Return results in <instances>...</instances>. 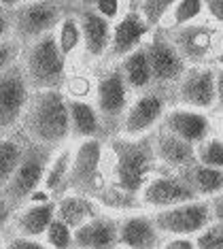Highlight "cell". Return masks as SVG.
<instances>
[{
  "label": "cell",
  "mask_w": 223,
  "mask_h": 249,
  "mask_svg": "<svg viewBox=\"0 0 223 249\" xmlns=\"http://www.w3.org/2000/svg\"><path fill=\"white\" fill-rule=\"evenodd\" d=\"M119 69L123 72V79L128 83L130 92H145V89L153 88V77H151V66H149L147 49L145 45L138 49H134L132 53H128L125 58L119 60Z\"/></svg>",
  "instance_id": "603a6c76"
},
{
  "label": "cell",
  "mask_w": 223,
  "mask_h": 249,
  "mask_svg": "<svg viewBox=\"0 0 223 249\" xmlns=\"http://www.w3.org/2000/svg\"><path fill=\"white\" fill-rule=\"evenodd\" d=\"M170 105H172L170 94L164 92V89L151 88V89H145V92H138L130 100V107L125 111L117 134L130 137V139L151 134L153 130L159 128Z\"/></svg>",
  "instance_id": "8992f818"
},
{
  "label": "cell",
  "mask_w": 223,
  "mask_h": 249,
  "mask_svg": "<svg viewBox=\"0 0 223 249\" xmlns=\"http://www.w3.org/2000/svg\"><path fill=\"white\" fill-rule=\"evenodd\" d=\"M102 160H104V143L102 139H85L72 151V164L68 177L60 190L64 194H83V196H98L106 188V177L102 175Z\"/></svg>",
  "instance_id": "277c9868"
},
{
  "label": "cell",
  "mask_w": 223,
  "mask_h": 249,
  "mask_svg": "<svg viewBox=\"0 0 223 249\" xmlns=\"http://www.w3.org/2000/svg\"><path fill=\"white\" fill-rule=\"evenodd\" d=\"M77 19H79V26H81L85 55L89 60L104 58L108 52V45H111L113 24L106 18H102L94 7H83L77 13Z\"/></svg>",
  "instance_id": "ac0fdd59"
},
{
  "label": "cell",
  "mask_w": 223,
  "mask_h": 249,
  "mask_svg": "<svg viewBox=\"0 0 223 249\" xmlns=\"http://www.w3.org/2000/svg\"><path fill=\"white\" fill-rule=\"evenodd\" d=\"M174 47L179 49L183 60L189 66L196 64H213L215 53H219V28L208 24L206 19L193 21V24L166 30Z\"/></svg>",
  "instance_id": "7c38bea8"
},
{
  "label": "cell",
  "mask_w": 223,
  "mask_h": 249,
  "mask_svg": "<svg viewBox=\"0 0 223 249\" xmlns=\"http://www.w3.org/2000/svg\"><path fill=\"white\" fill-rule=\"evenodd\" d=\"M215 132L223 139V115H217L215 117Z\"/></svg>",
  "instance_id": "ee69618b"
},
{
  "label": "cell",
  "mask_w": 223,
  "mask_h": 249,
  "mask_svg": "<svg viewBox=\"0 0 223 249\" xmlns=\"http://www.w3.org/2000/svg\"><path fill=\"white\" fill-rule=\"evenodd\" d=\"M151 217L162 236H196L213 222V207L210 200L193 198L181 205L153 211Z\"/></svg>",
  "instance_id": "30bf717a"
},
{
  "label": "cell",
  "mask_w": 223,
  "mask_h": 249,
  "mask_svg": "<svg viewBox=\"0 0 223 249\" xmlns=\"http://www.w3.org/2000/svg\"><path fill=\"white\" fill-rule=\"evenodd\" d=\"M174 2L176 0H142L138 7H136V11H138L142 15V19L155 30V28L162 26L164 18L170 13V9L174 7Z\"/></svg>",
  "instance_id": "4dcf8cb0"
},
{
  "label": "cell",
  "mask_w": 223,
  "mask_h": 249,
  "mask_svg": "<svg viewBox=\"0 0 223 249\" xmlns=\"http://www.w3.org/2000/svg\"><path fill=\"white\" fill-rule=\"evenodd\" d=\"M183 179L187 181V185L193 190V194L204 200L223 194V171L213 166H204L200 162H193L191 166L179 171Z\"/></svg>",
  "instance_id": "7402d4cb"
},
{
  "label": "cell",
  "mask_w": 223,
  "mask_h": 249,
  "mask_svg": "<svg viewBox=\"0 0 223 249\" xmlns=\"http://www.w3.org/2000/svg\"><path fill=\"white\" fill-rule=\"evenodd\" d=\"M0 249H2V247H0Z\"/></svg>",
  "instance_id": "681fc988"
},
{
  "label": "cell",
  "mask_w": 223,
  "mask_h": 249,
  "mask_svg": "<svg viewBox=\"0 0 223 249\" xmlns=\"http://www.w3.org/2000/svg\"><path fill=\"white\" fill-rule=\"evenodd\" d=\"M28 137L24 134V141H19L17 137H7L0 139V190L7 185V181L13 177L17 164H19L21 156H24Z\"/></svg>",
  "instance_id": "4316f807"
},
{
  "label": "cell",
  "mask_w": 223,
  "mask_h": 249,
  "mask_svg": "<svg viewBox=\"0 0 223 249\" xmlns=\"http://www.w3.org/2000/svg\"><path fill=\"white\" fill-rule=\"evenodd\" d=\"M204 19L223 30V0H204Z\"/></svg>",
  "instance_id": "d590c367"
},
{
  "label": "cell",
  "mask_w": 223,
  "mask_h": 249,
  "mask_svg": "<svg viewBox=\"0 0 223 249\" xmlns=\"http://www.w3.org/2000/svg\"><path fill=\"white\" fill-rule=\"evenodd\" d=\"M55 217V202L45 200L38 202V205L28 207L26 211H21L15 217V230L19 232L21 236H28V239H34V236H43L47 232L49 224L53 222Z\"/></svg>",
  "instance_id": "d4e9b609"
},
{
  "label": "cell",
  "mask_w": 223,
  "mask_h": 249,
  "mask_svg": "<svg viewBox=\"0 0 223 249\" xmlns=\"http://www.w3.org/2000/svg\"><path fill=\"white\" fill-rule=\"evenodd\" d=\"M49 2H58V4H64V0H49Z\"/></svg>",
  "instance_id": "bcb514c9"
},
{
  "label": "cell",
  "mask_w": 223,
  "mask_h": 249,
  "mask_svg": "<svg viewBox=\"0 0 223 249\" xmlns=\"http://www.w3.org/2000/svg\"><path fill=\"white\" fill-rule=\"evenodd\" d=\"M142 2V0H130V4H128V9H136L138 4Z\"/></svg>",
  "instance_id": "f6af8a7d"
},
{
  "label": "cell",
  "mask_w": 223,
  "mask_h": 249,
  "mask_svg": "<svg viewBox=\"0 0 223 249\" xmlns=\"http://www.w3.org/2000/svg\"><path fill=\"white\" fill-rule=\"evenodd\" d=\"M153 28L142 19V15L136 9H128L125 13L113 24V35H111V45L104 58L108 62H119L134 49L142 47L147 43L149 35Z\"/></svg>",
  "instance_id": "2e32d148"
},
{
  "label": "cell",
  "mask_w": 223,
  "mask_h": 249,
  "mask_svg": "<svg viewBox=\"0 0 223 249\" xmlns=\"http://www.w3.org/2000/svg\"><path fill=\"white\" fill-rule=\"evenodd\" d=\"M55 38H58V45L62 49V53L70 55L72 52H77L79 47H83V36H81V26H79V19L77 15H64L62 18V21L58 24V35H55Z\"/></svg>",
  "instance_id": "f1b7e54d"
},
{
  "label": "cell",
  "mask_w": 223,
  "mask_h": 249,
  "mask_svg": "<svg viewBox=\"0 0 223 249\" xmlns=\"http://www.w3.org/2000/svg\"><path fill=\"white\" fill-rule=\"evenodd\" d=\"M200 19H204V0H176L159 28L162 30H174V28L193 24Z\"/></svg>",
  "instance_id": "484cf974"
},
{
  "label": "cell",
  "mask_w": 223,
  "mask_h": 249,
  "mask_svg": "<svg viewBox=\"0 0 223 249\" xmlns=\"http://www.w3.org/2000/svg\"><path fill=\"white\" fill-rule=\"evenodd\" d=\"M9 15L15 38L21 45H30L43 35L53 32L66 15V9L64 4L49 2V0H34V2L9 9Z\"/></svg>",
  "instance_id": "ba28073f"
},
{
  "label": "cell",
  "mask_w": 223,
  "mask_h": 249,
  "mask_svg": "<svg viewBox=\"0 0 223 249\" xmlns=\"http://www.w3.org/2000/svg\"><path fill=\"white\" fill-rule=\"evenodd\" d=\"M159 249H198L193 236H164Z\"/></svg>",
  "instance_id": "8d00e7d4"
},
{
  "label": "cell",
  "mask_w": 223,
  "mask_h": 249,
  "mask_svg": "<svg viewBox=\"0 0 223 249\" xmlns=\"http://www.w3.org/2000/svg\"><path fill=\"white\" fill-rule=\"evenodd\" d=\"M0 11H2V4H0Z\"/></svg>",
  "instance_id": "c3c4849f"
},
{
  "label": "cell",
  "mask_w": 223,
  "mask_h": 249,
  "mask_svg": "<svg viewBox=\"0 0 223 249\" xmlns=\"http://www.w3.org/2000/svg\"><path fill=\"white\" fill-rule=\"evenodd\" d=\"M11 211H13V209L9 207V202L4 200V196L0 194V228H4V226H7V222L11 219Z\"/></svg>",
  "instance_id": "60d3db41"
},
{
  "label": "cell",
  "mask_w": 223,
  "mask_h": 249,
  "mask_svg": "<svg viewBox=\"0 0 223 249\" xmlns=\"http://www.w3.org/2000/svg\"><path fill=\"white\" fill-rule=\"evenodd\" d=\"M108 149L113 156L111 185L138 200L140 190L159 168L155 151H153L151 134L138 139L115 134V137H111Z\"/></svg>",
  "instance_id": "6da1fadb"
},
{
  "label": "cell",
  "mask_w": 223,
  "mask_h": 249,
  "mask_svg": "<svg viewBox=\"0 0 223 249\" xmlns=\"http://www.w3.org/2000/svg\"><path fill=\"white\" fill-rule=\"evenodd\" d=\"M68 117H70V137H77L81 141L106 139L96 105L83 98H68Z\"/></svg>",
  "instance_id": "44dd1931"
},
{
  "label": "cell",
  "mask_w": 223,
  "mask_h": 249,
  "mask_svg": "<svg viewBox=\"0 0 223 249\" xmlns=\"http://www.w3.org/2000/svg\"><path fill=\"white\" fill-rule=\"evenodd\" d=\"M210 207H213V219L223 226V194L210 198Z\"/></svg>",
  "instance_id": "ab89813d"
},
{
  "label": "cell",
  "mask_w": 223,
  "mask_h": 249,
  "mask_svg": "<svg viewBox=\"0 0 223 249\" xmlns=\"http://www.w3.org/2000/svg\"><path fill=\"white\" fill-rule=\"evenodd\" d=\"M66 55L62 53L55 32L43 35L32 41L24 53V72L34 92L38 89H60L66 79Z\"/></svg>",
  "instance_id": "3957f363"
},
{
  "label": "cell",
  "mask_w": 223,
  "mask_h": 249,
  "mask_svg": "<svg viewBox=\"0 0 223 249\" xmlns=\"http://www.w3.org/2000/svg\"><path fill=\"white\" fill-rule=\"evenodd\" d=\"M153 139V151H155L157 164L168 171H183L196 162V145L179 139L176 134L168 132L159 126L151 132Z\"/></svg>",
  "instance_id": "e0dca14e"
},
{
  "label": "cell",
  "mask_w": 223,
  "mask_h": 249,
  "mask_svg": "<svg viewBox=\"0 0 223 249\" xmlns=\"http://www.w3.org/2000/svg\"><path fill=\"white\" fill-rule=\"evenodd\" d=\"M193 198L198 196L193 194V190L187 185V181L183 179L181 173L159 166L151 175V179L145 183V188L140 190L138 202L142 207L151 209V211H159V209L181 205V202L193 200Z\"/></svg>",
  "instance_id": "4fadbf2b"
},
{
  "label": "cell",
  "mask_w": 223,
  "mask_h": 249,
  "mask_svg": "<svg viewBox=\"0 0 223 249\" xmlns=\"http://www.w3.org/2000/svg\"><path fill=\"white\" fill-rule=\"evenodd\" d=\"M21 120V132L32 143L55 147L64 145L70 137L68 98L62 89H38L30 96Z\"/></svg>",
  "instance_id": "7a4b0ae2"
},
{
  "label": "cell",
  "mask_w": 223,
  "mask_h": 249,
  "mask_svg": "<svg viewBox=\"0 0 223 249\" xmlns=\"http://www.w3.org/2000/svg\"><path fill=\"white\" fill-rule=\"evenodd\" d=\"M113 249H130V247H121V245H117V247H113Z\"/></svg>",
  "instance_id": "7dc6e473"
},
{
  "label": "cell",
  "mask_w": 223,
  "mask_h": 249,
  "mask_svg": "<svg viewBox=\"0 0 223 249\" xmlns=\"http://www.w3.org/2000/svg\"><path fill=\"white\" fill-rule=\"evenodd\" d=\"M215 71H217V62H213V64L187 66L185 75L179 79V83L170 92L172 105L213 113L217 105Z\"/></svg>",
  "instance_id": "8fae6325"
},
{
  "label": "cell",
  "mask_w": 223,
  "mask_h": 249,
  "mask_svg": "<svg viewBox=\"0 0 223 249\" xmlns=\"http://www.w3.org/2000/svg\"><path fill=\"white\" fill-rule=\"evenodd\" d=\"M30 100V83L26 79L24 66L13 62L0 71V132L13 128L24 115Z\"/></svg>",
  "instance_id": "5bb4252c"
},
{
  "label": "cell",
  "mask_w": 223,
  "mask_h": 249,
  "mask_svg": "<svg viewBox=\"0 0 223 249\" xmlns=\"http://www.w3.org/2000/svg\"><path fill=\"white\" fill-rule=\"evenodd\" d=\"M215 86H217V105H215V111L213 115H223V64L219 62L217 64V71H215Z\"/></svg>",
  "instance_id": "74e56055"
},
{
  "label": "cell",
  "mask_w": 223,
  "mask_h": 249,
  "mask_svg": "<svg viewBox=\"0 0 223 249\" xmlns=\"http://www.w3.org/2000/svg\"><path fill=\"white\" fill-rule=\"evenodd\" d=\"M45 236H47V245L51 249H74L72 228L62 222L60 217H53V222L49 224Z\"/></svg>",
  "instance_id": "1f68e13d"
},
{
  "label": "cell",
  "mask_w": 223,
  "mask_h": 249,
  "mask_svg": "<svg viewBox=\"0 0 223 249\" xmlns=\"http://www.w3.org/2000/svg\"><path fill=\"white\" fill-rule=\"evenodd\" d=\"M145 49H147L149 66H151L153 88L164 89V92L170 94L172 88L179 83V79L185 75L189 64L183 60L179 49L170 41L168 32L162 30V28H155V30L149 35Z\"/></svg>",
  "instance_id": "9c48e42d"
},
{
  "label": "cell",
  "mask_w": 223,
  "mask_h": 249,
  "mask_svg": "<svg viewBox=\"0 0 223 249\" xmlns=\"http://www.w3.org/2000/svg\"><path fill=\"white\" fill-rule=\"evenodd\" d=\"M162 232L157 230L151 215L136 213L119 219L117 243L130 249H159L162 247Z\"/></svg>",
  "instance_id": "d6986e66"
},
{
  "label": "cell",
  "mask_w": 223,
  "mask_h": 249,
  "mask_svg": "<svg viewBox=\"0 0 223 249\" xmlns=\"http://www.w3.org/2000/svg\"><path fill=\"white\" fill-rule=\"evenodd\" d=\"M51 158H53V149L51 147L32 143L28 139L24 156H21L19 164H17L13 177L0 190V194L4 196V200L9 202L11 209H19L32 196V192L38 190V185L45 181V173H47Z\"/></svg>",
  "instance_id": "5b68a950"
},
{
  "label": "cell",
  "mask_w": 223,
  "mask_h": 249,
  "mask_svg": "<svg viewBox=\"0 0 223 249\" xmlns=\"http://www.w3.org/2000/svg\"><path fill=\"white\" fill-rule=\"evenodd\" d=\"M7 249H51L49 245H43V243H36L28 236H17L7 245Z\"/></svg>",
  "instance_id": "f35d334b"
},
{
  "label": "cell",
  "mask_w": 223,
  "mask_h": 249,
  "mask_svg": "<svg viewBox=\"0 0 223 249\" xmlns=\"http://www.w3.org/2000/svg\"><path fill=\"white\" fill-rule=\"evenodd\" d=\"M11 30V15H9V11H0V38H2L7 32Z\"/></svg>",
  "instance_id": "b9f144b4"
},
{
  "label": "cell",
  "mask_w": 223,
  "mask_h": 249,
  "mask_svg": "<svg viewBox=\"0 0 223 249\" xmlns=\"http://www.w3.org/2000/svg\"><path fill=\"white\" fill-rule=\"evenodd\" d=\"M159 126L187 143L198 145L210 134H215V115L206 111L189 109V107L170 105Z\"/></svg>",
  "instance_id": "9a60e30c"
},
{
  "label": "cell",
  "mask_w": 223,
  "mask_h": 249,
  "mask_svg": "<svg viewBox=\"0 0 223 249\" xmlns=\"http://www.w3.org/2000/svg\"><path fill=\"white\" fill-rule=\"evenodd\" d=\"M89 7H94L102 18H106L108 21L121 18V0H91Z\"/></svg>",
  "instance_id": "e575fe53"
},
{
  "label": "cell",
  "mask_w": 223,
  "mask_h": 249,
  "mask_svg": "<svg viewBox=\"0 0 223 249\" xmlns=\"http://www.w3.org/2000/svg\"><path fill=\"white\" fill-rule=\"evenodd\" d=\"M130 88L123 79V72L115 64L113 69L102 72L96 83V109L102 120L106 137H115L119 132V126L123 122V115L130 107Z\"/></svg>",
  "instance_id": "52a82bcc"
},
{
  "label": "cell",
  "mask_w": 223,
  "mask_h": 249,
  "mask_svg": "<svg viewBox=\"0 0 223 249\" xmlns=\"http://www.w3.org/2000/svg\"><path fill=\"white\" fill-rule=\"evenodd\" d=\"M70 164H72V151L70 149H62L58 156L51 158L47 173H45V192H49L53 198H58L62 185L68 177V171H70Z\"/></svg>",
  "instance_id": "83f0119b"
},
{
  "label": "cell",
  "mask_w": 223,
  "mask_h": 249,
  "mask_svg": "<svg viewBox=\"0 0 223 249\" xmlns=\"http://www.w3.org/2000/svg\"><path fill=\"white\" fill-rule=\"evenodd\" d=\"M117 232H119V219L98 213L72 230L74 249H113L119 245Z\"/></svg>",
  "instance_id": "ffe728a7"
},
{
  "label": "cell",
  "mask_w": 223,
  "mask_h": 249,
  "mask_svg": "<svg viewBox=\"0 0 223 249\" xmlns=\"http://www.w3.org/2000/svg\"><path fill=\"white\" fill-rule=\"evenodd\" d=\"M94 215H98V209H96L94 200L89 196L70 192V194L60 196L58 202H55V217H60L72 230L85 224L87 219H91Z\"/></svg>",
  "instance_id": "cb8c5ba5"
},
{
  "label": "cell",
  "mask_w": 223,
  "mask_h": 249,
  "mask_svg": "<svg viewBox=\"0 0 223 249\" xmlns=\"http://www.w3.org/2000/svg\"><path fill=\"white\" fill-rule=\"evenodd\" d=\"M21 43L17 38H0V71H4L13 62H17Z\"/></svg>",
  "instance_id": "836d02e7"
},
{
  "label": "cell",
  "mask_w": 223,
  "mask_h": 249,
  "mask_svg": "<svg viewBox=\"0 0 223 249\" xmlns=\"http://www.w3.org/2000/svg\"><path fill=\"white\" fill-rule=\"evenodd\" d=\"M21 2H24V0H0L2 9H15V7H19Z\"/></svg>",
  "instance_id": "7bdbcfd3"
},
{
  "label": "cell",
  "mask_w": 223,
  "mask_h": 249,
  "mask_svg": "<svg viewBox=\"0 0 223 249\" xmlns=\"http://www.w3.org/2000/svg\"><path fill=\"white\" fill-rule=\"evenodd\" d=\"M196 162L223 171V139L217 132L196 145Z\"/></svg>",
  "instance_id": "f546056e"
},
{
  "label": "cell",
  "mask_w": 223,
  "mask_h": 249,
  "mask_svg": "<svg viewBox=\"0 0 223 249\" xmlns=\"http://www.w3.org/2000/svg\"><path fill=\"white\" fill-rule=\"evenodd\" d=\"M193 239H196L198 249H223V226L213 219V222L202 232H198Z\"/></svg>",
  "instance_id": "d6a6232c"
}]
</instances>
